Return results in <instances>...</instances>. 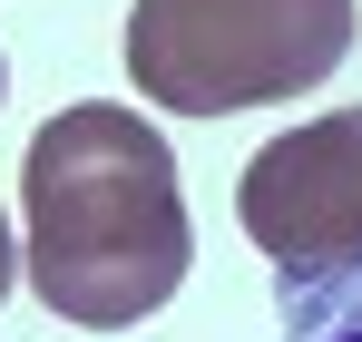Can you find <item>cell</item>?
<instances>
[{
	"label": "cell",
	"mask_w": 362,
	"mask_h": 342,
	"mask_svg": "<svg viewBox=\"0 0 362 342\" xmlns=\"http://www.w3.org/2000/svg\"><path fill=\"white\" fill-rule=\"evenodd\" d=\"M20 206H30V254H20L30 293L88 333L147 323L196 264L177 157L137 108L98 98L59 108L20 157Z\"/></svg>",
	"instance_id": "1"
},
{
	"label": "cell",
	"mask_w": 362,
	"mask_h": 342,
	"mask_svg": "<svg viewBox=\"0 0 362 342\" xmlns=\"http://www.w3.org/2000/svg\"><path fill=\"white\" fill-rule=\"evenodd\" d=\"M353 49V0H137L127 69L147 108L235 117L313 88Z\"/></svg>",
	"instance_id": "2"
},
{
	"label": "cell",
	"mask_w": 362,
	"mask_h": 342,
	"mask_svg": "<svg viewBox=\"0 0 362 342\" xmlns=\"http://www.w3.org/2000/svg\"><path fill=\"white\" fill-rule=\"evenodd\" d=\"M235 216L274 254V274L362 264V108L303 117L274 147H255L245 186H235Z\"/></svg>",
	"instance_id": "3"
},
{
	"label": "cell",
	"mask_w": 362,
	"mask_h": 342,
	"mask_svg": "<svg viewBox=\"0 0 362 342\" xmlns=\"http://www.w3.org/2000/svg\"><path fill=\"white\" fill-rule=\"evenodd\" d=\"M274 313H284V342H362V264L274 274Z\"/></svg>",
	"instance_id": "4"
},
{
	"label": "cell",
	"mask_w": 362,
	"mask_h": 342,
	"mask_svg": "<svg viewBox=\"0 0 362 342\" xmlns=\"http://www.w3.org/2000/svg\"><path fill=\"white\" fill-rule=\"evenodd\" d=\"M10 264H20V254H10V225H0V303H10Z\"/></svg>",
	"instance_id": "5"
}]
</instances>
